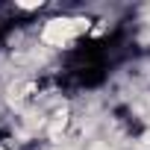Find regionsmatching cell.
<instances>
[{
  "label": "cell",
  "mask_w": 150,
  "mask_h": 150,
  "mask_svg": "<svg viewBox=\"0 0 150 150\" xmlns=\"http://www.w3.org/2000/svg\"><path fill=\"white\" fill-rule=\"evenodd\" d=\"M88 33H91V18H83V15H56V18H50V21L41 24L38 41L47 50H71Z\"/></svg>",
  "instance_id": "obj_1"
}]
</instances>
